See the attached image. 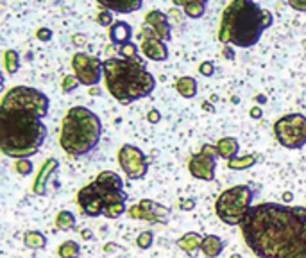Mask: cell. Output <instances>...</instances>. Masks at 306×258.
<instances>
[{"mask_svg": "<svg viewBox=\"0 0 306 258\" xmlns=\"http://www.w3.org/2000/svg\"><path fill=\"white\" fill-rule=\"evenodd\" d=\"M247 247L258 258H306V208L261 203L240 224Z\"/></svg>", "mask_w": 306, "mask_h": 258, "instance_id": "1", "label": "cell"}, {"mask_svg": "<svg viewBox=\"0 0 306 258\" xmlns=\"http://www.w3.org/2000/svg\"><path fill=\"white\" fill-rule=\"evenodd\" d=\"M50 101L32 86H13L0 104V149L9 158H30L47 138L43 118Z\"/></svg>", "mask_w": 306, "mask_h": 258, "instance_id": "2", "label": "cell"}, {"mask_svg": "<svg viewBox=\"0 0 306 258\" xmlns=\"http://www.w3.org/2000/svg\"><path fill=\"white\" fill-rule=\"evenodd\" d=\"M274 23V16L251 0H234L224 8L219 27V40L224 45L249 49L260 42L265 29Z\"/></svg>", "mask_w": 306, "mask_h": 258, "instance_id": "3", "label": "cell"}, {"mask_svg": "<svg viewBox=\"0 0 306 258\" xmlns=\"http://www.w3.org/2000/svg\"><path fill=\"white\" fill-rule=\"evenodd\" d=\"M102 64L108 91L120 104H131L154 91L156 79L147 70V63L140 56L131 59L108 57L102 61Z\"/></svg>", "mask_w": 306, "mask_h": 258, "instance_id": "4", "label": "cell"}, {"mask_svg": "<svg viewBox=\"0 0 306 258\" xmlns=\"http://www.w3.org/2000/svg\"><path fill=\"white\" fill-rule=\"evenodd\" d=\"M102 137V122L91 110L74 106L66 111L61 124L59 144L70 156H84L98 145Z\"/></svg>", "mask_w": 306, "mask_h": 258, "instance_id": "5", "label": "cell"}, {"mask_svg": "<svg viewBox=\"0 0 306 258\" xmlns=\"http://www.w3.org/2000/svg\"><path fill=\"white\" fill-rule=\"evenodd\" d=\"M254 192L247 185H236L224 190L215 203V212L224 224L240 226L253 208Z\"/></svg>", "mask_w": 306, "mask_h": 258, "instance_id": "6", "label": "cell"}, {"mask_svg": "<svg viewBox=\"0 0 306 258\" xmlns=\"http://www.w3.org/2000/svg\"><path fill=\"white\" fill-rule=\"evenodd\" d=\"M274 135L287 149H302L306 145V117L290 113L274 122Z\"/></svg>", "mask_w": 306, "mask_h": 258, "instance_id": "7", "label": "cell"}, {"mask_svg": "<svg viewBox=\"0 0 306 258\" xmlns=\"http://www.w3.org/2000/svg\"><path fill=\"white\" fill-rule=\"evenodd\" d=\"M118 164L120 169L125 172L127 179L136 181V179H144L147 176L149 171V158L142 149H138L136 145L125 144L118 149Z\"/></svg>", "mask_w": 306, "mask_h": 258, "instance_id": "8", "label": "cell"}, {"mask_svg": "<svg viewBox=\"0 0 306 258\" xmlns=\"http://www.w3.org/2000/svg\"><path fill=\"white\" fill-rule=\"evenodd\" d=\"M219 152L217 147L212 144L202 145L197 154H193L188 162V171L193 178L202 179V181H213L215 179V169H217V159H219Z\"/></svg>", "mask_w": 306, "mask_h": 258, "instance_id": "9", "label": "cell"}, {"mask_svg": "<svg viewBox=\"0 0 306 258\" xmlns=\"http://www.w3.org/2000/svg\"><path fill=\"white\" fill-rule=\"evenodd\" d=\"M72 69L74 76L79 79L81 84L93 86L100 83V77L104 76V64L98 57L90 56V54L77 52L72 56Z\"/></svg>", "mask_w": 306, "mask_h": 258, "instance_id": "10", "label": "cell"}, {"mask_svg": "<svg viewBox=\"0 0 306 258\" xmlns=\"http://www.w3.org/2000/svg\"><path fill=\"white\" fill-rule=\"evenodd\" d=\"M106 196H108V190H104L100 185H97V183L93 181L79 190V194H77V203H79V208L83 210L84 215L98 217V215H104Z\"/></svg>", "mask_w": 306, "mask_h": 258, "instance_id": "11", "label": "cell"}, {"mask_svg": "<svg viewBox=\"0 0 306 258\" xmlns=\"http://www.w3.org/2000/svg\"><path fill=\"white\" fill-rule=\"evenodd\" d=\"M127 213L131 219L147 220V222H158V224H166L170 219V210L163 205H158L152 199H142L140 203L132 205Z\"/></svg>", "mask_w": 306, "mask_h": 258, "instance_id": "12", "label": "cell"}, {"mask_svg": "<svg viewBox=\"0 0 306 258\" xmlns=\"http://www.w3.org/2000/svg\"><path fill=\"white\" fill-rule=\"evenodd\" d=\"M138 38H140V49L145 57H149L151 61L168 59V47H166V43L163 40H159L149 25L144 23V29L138 35Z\"/></svg>", "mask_w": 306, "mask_h": 258, "instance_id": "13", "label": "cell"}, {"mask_svg": "<svg viewBox=\"0 0 306 258\" xmlns=\"http://www.w3.org/2000/svg\"><path fill=\"white\" fill-rule=\"evenodd\" d=\"M145 25L151 27L156 33V36H158L159 40H163V42H168V40L172 38L168 16L163 11H159V9H152V11L147 13V16H145Z\"/></svg>", "mask_w": 306, "mask_h": 258, "instance_id": "14", "label": "cell"}, {"mask_svg": "<svg viewBox=\"0 0 306 258\" xmlns=\"http://www.w3.org/2000/svg\"><path fill=\"white\" fill-rule=\"evenodd\" d=\"M59 169V162H57L56 158H49L43 162L42 169H40L38 176H36V179H34V185H32V192L36 194V196H45L47 194V181H49V178L54 174V172Z\"/></svg>", "mask_w": 306, "mask_h": 258, "instance_id": "15", "label": "cell"}, {"mask_svg": "<svg viewBox=\"0 0 306 258\" xmlns=\"http://www.w3.org/2000/svg\"><path fill=\"white\" fill-rule=\"evenodd\" d=\"M131 38H132V27L127 22H124V20H118V22H115L110 27V40L113 45L124 47L127 43H131Z\"/></svg>", "mask_w": 306, "mask_h": 258, "instance_id": "16", "label": "cell"}, {"mask_svg": "<svg viewBox=\"0 0 306 258\" xmlns=\"http://www.w3.org/2000/svg\"><path fill=\"white\" fill-rule=\"evenodd\" d=\"M202 239L204 237H200L199 233L195 232H188L185 233V235L181 237V239L178 240V246L181 251H185L188 256H197V253H199L200 246H202Z\"/></svg>", "mask_w": 306, "mask_h": 258, "instance_id": "17", "label": "cell"}, {"mask_svg": "<svg viewBox=\"0 0 306 258\" xmlns=\"http://www.w3.org/2000/svg\"><path fill=\"white\" fill-rule=\"evenodd\" d=\"M217 152H219V156L220 158H224V159H233V158H236V154H238V151H240V144H238V140L236 138H233V137H224V138H220L219 142H217Z\"/></svg>", "mask_w": 306, "mask_h": 258, "instance_id": "18", "label": "cell"}, {"mask_svg": "<svg viewBox=\"0 0 306 258\" xmlns=\"http://www.w3.org/2000/svg\"><path fill=\"white\" fill-rule=\"evenodd\" d=\"M95 183L100 185L104 190H111V192H115V190H124V181H122L120 176L113 171L100 172V174L95 178Z\"/></svg>", "mask_w": 306, "mask_h": 258, "instance_id": "19", "label": "cell"}, {"mask_svg": "<svg viewBox=\"0 0 306 258\" xmlns=\"http://www.w3.org/2000/svg\"><path fill=\"white\" fill-rule=\"evenodd\" d=\"M98 8L108 9L111 13H122V15H127V13L138 11L142 8L140 0H125V2H98Z\"/></svg>", "mask_w": 306, "mask_h": 258, "instance_id": "20", "label": "cell"}, {"mask_svg": "<svg viewBox=\"0 0 306 258\" xmlns=\"http://www.w3.org/2000/svg\"><path fill=\"white\" fill-rule=\"evenodd\" d=\"M200 251L206 258H217L224 251V240L217 235H204Z\"/></svg>", "mask_w": 306, "mask_h": 258, "instance_id": "21", "label": "cell"}, {"mask_svg": "<svg viewBox=\"0 0 306 258\" xmlns=\"http://www.w3.org/2000/svg\"><path fill=\"white\" fill-rule=\"evenodd\" d=\"M176 6H181L185 15L188 18H200L206 11V2L204 0H192V2H183V0H174Z\"/></svg>", "mask_w": 306, "mask_h": 258, "instance_id": "22", "label": "cell"}, {"mask_svg": "<svg viewBox=\"0 0 306 258\" xmlns=\"http://www.w3.org/2000/svg\"><path fill=\"white\" fill-rule=\"evenodd\" d=\"M176 90L185 99H193L197 95V81L190 76H183L176 81Z\"/></svg>", "mask_w": 306, "mask_h": 258, "instance_id": "23", "label": "cell"}, {"mask_svg": "<svg viewBox=\"0 0 306 258\" xmlns=\"http://www.w3.org/2000/svg\"><path fill=\"white\" fill-rule=\"evenodd\" d=\"M23 244H25L29 249H43L47 246V237L42 232H36V230H30V232L23 233Z\"/></svg>", "mask_w": 306, "mask_h": 258, "instance_id": "24", "label": "cell"}, {"mask_svg": "<svg viewBox=\"0 0 306 258\" xmlns=\"http://www.w3.org/2000/svg\"><path fill=\"white\" fill-rule=\"evenodd\" d=\"M258 162V156L256 154H244L240 158H233L227 162V167L231 171H246V169H251L254 164Z\"/></svg>", "mask_w": 306, "mask_h": 258, "instance_id": "25", "label": "cell"}, {"mask_svg": "<svg viewBox=\"0 0 306 258\" xmlns=\"http://www.w3.org/2000/svg\"><path fill=\"white\" fill-rule=\"evenodd\" d=\"M56 226L61 232H70V230L76 226V215L68 210H61L56 215Z\"/></svg>", "mask_w": 306, "mask_h": 258, "instance_id": "26", "label": "cell"}, {"mask_svg": "<svg viewBox=\"0 0 306 258\" xmlns=\"http://www.w3.org/2000/svg\"><path fill=\"white\" fill-rule=\"evenodd\" d=\"M81 247L76 240H64L59 247H57V254L59 258H79Z\"/></svg>", "mask_w": 306, "mask_h": 258, "instance_id": "27", "label": "cell"}, {"mask_svg": "<svg viewBox=\"0 0 306 258\" xmlns=\"http://www.w3.org/2000/svg\"><path fill=\"white\" fill-rule=\"evenodd\" d=\"M4 69L8 74H16L20 69V56L16 50L9 49L4 52Z\"/></svg>", "mask_w": 306, "mask_h": 258, "instance_id": "28", "label": "cell"}, {"mask_svg": "<svg viewBox=\"0 0 306 258\" xmlns=\"http://www.w3.org/2000/svg\"><path fill=\"white\" fill-rule=\"evenodd\" d=\"M124 213H125V203H115V205H108L104 208V217H108V219H118Z\"/></svg>", "mask_w": 306, "mask_h": 258, "instance_id": "29", "label": "cell"}, {"mask_svg": "<svg viewBox=\"0 0 306 258\" xmlns=\"http://www.w3.org/2000/svg\"><path fill=\"white\" fill-rule=\"evenodd\" d=\"M154 242V233L152 232H142L140 235L136 237V246L140 249H149Z\"/></svg>", "mask_w": 306, "mask_h": 258, "instance_id": "30", "label": "cell"}, {"mask_svg": "<svg viewBox=\"0 0 306 258\" xmlns=\"http://www.w3.org/2000/svg\"><path fill=\"white\" fill-rule=\"evenodd\" d=\"M15 171L18 172L20 176H29L32 172V162L29 158H22L15 162Z\"/></svg>", "mask_w": 306, "mask_h": 258, "instance_id": "31", "label": "cell"}, {"mask_svg": "<svg viewBox=\"0 0 306 258\" xmlns=\"http://www.w3.org/2000/svg\"><path fill=\"white\" fill-rule=\"evenodd\" d=\"M79 84L81 83H79V79H77L76 76H64L63 77V83H61V86H63L64 93H72V91L76 90Z\"/></svg>", "mask_w": 306, "mask_h": 258, "instance_id": "32", "label": "cell"}, {"mask_svg": "<svg viewBox=\"0 0 306 258\" xmlns=\"http://www.w3.org/2000/svg\"><path fill=\"white\" fill-rule=\"evenodd\" d=\"M97 23H100L102 27H111L113 25V13L108 9H100V13L97 15Z\"/></svg>", "mask_w": 306, "mask_h": 258, "instance_id": "33", "label": "cell"}, {"mask_svg": "<svg viewBox=\"0 0 306 258\" xmlns=\"http://www.w3.org/2000/svg\"><path fill=\"white\" fill-rule=\"evenodd\" d=\"M118 54H120L124 59H131V57L138 56V47H136L134 43H127V45H124V47L118 49Z\"/></svg>", "mask_w": 306, "mask_h": 258, "instance_id": "34", "label": "cell"}, {"mask_svg": "<svg viewBox=\"0 0 306 258\" xmlns=\"http://www.w3.org/2000/svg\"><path fill=\"white\" fill-rule=\"evenodd\" d=\"M199 72L202 74L204 77H212L215 74V63L213 61H202L199 64Z\"/></svg>", "mask_w": 306, "mask_h": 258, "instance_id": "35", "label": "cell"}, {"mask_svg": "<svg viewBox=\"0 0 306 258\" xmlns=\"http://www.w3.org/2000/svg\"><path fill=\"white\" fill-rule=\"evenodd\" d=\"M36 38H38L40 42H50V40H52V30L47 29V27H42V29H38V33H36Z\"/></svg>", "mask_w": 306, "mask_h": 258, "instance_id": "36", "label": "cell"}, {"mask_svg": "<svg viewBox=\"0 0 306 258\" xmlns=\"http://www.w3.org/2000/svg\"><path fill=\"white\" fill-rule=\"evenodd\" d=\"M179 208H181L183 212H190V210L195 208V199H181V201H179Z\"/></svg>", "mask_w": 306, "mask_h": 258, "instance_id": "37", "label": "cell"}, {"mask_svg": "<svg viewBox=\"0 0 306 258\" xmlns=\"http://www.w3.org/2000/svg\"><path fill=\"white\" fill-rule=\"evenodd\" d=\"M147 120L151 122V124H158V122L161 120V113H159L158 110H151L147 113Z\"/></svg>", "mask_w": 306, "mask_h": 258, "instance_id": "38", "label": "cell"}, {"mask_svg": "<svg viewBox=\"0 0 306 258\" xmlns=\"http://www.w3.org/2000/svg\"><path fill=\"white\" fill-rule=\"evenodd\" d=\"M288 6H290V8H294L295 11H306V2H294V0H288L287 2Z\"/></svg>", "mask_w": 306, "mask_h": 258, "instance_id": "39", "label": "cell"}, {"mask_svg": "<svg viewBox=\"0 0 306 258\" xmlns=\"http://www.w3.org/2000/svg\"><path fill=\"white\" fill-rule=\"evenodd\" d=\"M72 43H74V45H84V43H86V36H84V35H74L72 36Z\"/></svg>", "mask_w": 306, "mask_h": 258, "instance_id": "40", "label": "cell"}, {"mask_svg": "<svg viewBox=\"0 0 306 258\" xmlns=\"http://www.w3.org/2000/svg\"><path fill=\"white\" fill-rule=\"evenodd\" d=\"M222 56L226 57V59H234V52H233V49H231L229 45H224V49H222Z\"/></svg>", "mask_w": 306, "mask_h": 258, "instance_id": "41", "label": "cell"}, {"mask_svg": "<svg viewBox=\"0 0 306 258\" xmlns=\"http://www.w3.org/2000/svg\"><path fill=\"white\" fill-rule=\"evenodd\" d=\"M249 113H251V117H253V118H261V115H263V113H261V108H258V106L251 108Z\"/></svg>", "mask_w": 306, "mask_h": 258, "instance_id": "42", "label": "cell"}, {"mask_svg": "<svg viewBox=\"0 0 306 258\" xmlns=\"http://www.w3.org/2000/svg\"><path fill=\"white\" fill-rule=\"evenodd\" d=\"M292 199H294V194H292V192H285L283 194V201H292Z\"/></svg>", "mask_w": 306, "mask_h": 258, "instance_id": "43", "label": "cell"}, {"mask_svg": "<svg viewBox=\"0 0 306 258\" xmlns=\"http://www.w3.org/2000/svg\"><path fill=\"white\" fill-rule=\"evenodd\" d=\"M81 235H83V239H91V237H93L90 230H83V232H81Z\"/></svg>", "mask_w": 306, "mask_h": 258, "instance_id": "44", "label": "cell"}, {"mask_svg": "<svg viewBox=\"0 0 306 258\" xmlns=\"http://www.w3.org/2000/svg\"><path fill=\"white\" fill-rule=\"evenodd\" d=\"M258 103H260V104H263V103H267V101H265V97H263V95H260V97H258Z\"/></svg>", "mask_w": 306, "mask_h": 258, "instance_id": "45", "label": "cell"}, {"mask_svg": "<svg viewBox=\"0 0 306 258\" xmlns=\"http://www.w3.org/2000/svg\"><path fill=\"white\" fill-rule=\"evenodd\" d=\"M90 93H91V95H97V93H98V90H97V88H91Z\"/></svg>", "mask_w": 306, "mask_h": 258, "instance_id": "46", "label": "cell"}, {"mask_svg": "<svg viewBox=\"0 0 306 258\" xmlns=\"http://www.w3.org/2000/svg\"><path fill=\"white\" fill-rule=\"evenodd\" d=\"M231 258H242V256H240V254H233Z\"/></svg>", "mask_w": 306, "mask_h": 258, "instance_id": "47", "label": "cell"}]
</instances>
